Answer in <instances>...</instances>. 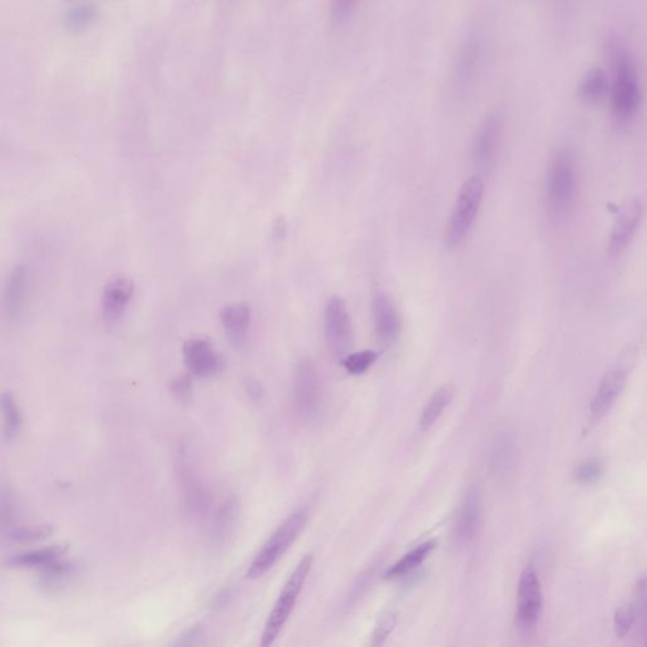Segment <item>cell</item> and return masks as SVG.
Masks as SVG:
<instances>
[{"label":"cell","mask_w":647,"mask_h":647,"mask_svg":"<svg viewBox=\"0 0 647 647\" xmlns=\"http://www.w3.org/2000/svg\"><path fill=\"white\" fill-rule=\"evenodd\" d=\"M646 643H647V640H646Z\"/></svg>","instance_id":"cell-40"},{"label":"cell","mask_w":647,"mask_h":647,"mask_svg":"<svg viewBox=\"0 0 647 647\" xmlns=\"http://www.w3.org/2000/svg\"><path fill=\"white\" fill-rule=\"evenodd\" d=\"M239 517V504L237 498H228L214 517L213 528H211V544L217 549H222L234 535Z\"/></svg>","instance_id":"cell-19"},{"label":"cell","mask_w":647,"mask_h":647,"mask_svg":"<svg viewBox=\"0 0 647 647\" xmlns=\"http://www.w3.org/2000/svg\"><path fill=\"white\" fill-rule=\"evenodd\" d=\"M453 400V389L450 387H440L437 389V392L431 396L430 400L425 405L424 410H422V417H420V428L422 430L431 428L438 419L443 415L444 410L446 409L447 405Z\"/></svg>","instance_id":"cell-24"},{"label":"cell","mask_w":647,"mask_h":647,"mask_svg":"<svg viewBox=\"0 0 647 647\" xmlns=\"http://www.w3.org/2000/svg\"><path fill=\"white\" fill-rule=\"evenodd\" d=\"M489 38L483 24H471L463 36L452 68V87L458 95H468L485 75L489 60Z\"/></svg>","instance_id":"cell-1"},{"label":"cell","mask_w":647,"mask_h":647,"mask_svg":"<svg viewBox=\"0 0 647 647\" xmlns=\"http://www.w3.org/2000/svg\"><path fill=\"white\" fill-rule=\"evenodd\" d=\"M609 83L606 75L601 70L589 72L579 86V94L586 101H598L606 93Z\"/></svg>","instance_id":"cell-27"},{"label":"cell","mask_w":647,"mask_h":647,"mask_svg":"<svg viewBox=\"0 0 647 647\" xmlns=\"http://www.w3.org/2000/svg\"><path fill=\"white\" fill-rule=\"evenodd\" d=\"M485 195V183L482 177L471 176L465 180L456 199L455 211L446 229V241L450 247H456L464 242L471 226L476 222Z\"/></svg>","instance_id":"cell-5"},{"label":"cell","mask_w":647,"mask_h":647,"mask_svg":"<svg viewBox=\"0 0 647 647\" xmlns=\"http://www.w3.org/2000/svg\"><path fill=\"white\" fill-rule=\"evenodd\" d=\"M637 610L634 603H626L616 610L615 618H613V626L617 637L622 639L628 632L631 631L632 626L635 625L637 618Z\"/></svg>","instance_id":"cell-31"},{"label":"cell","mask_w":647,"mask_h":647,"mask_svg":"<svg viewBox=\"0 0 647 647\" xmlns=\"http://www.w3.org/2000/svg\"><path fill=\"white\" fill-rule=\"evenodd\" d=\"M374 328L378 338L385 343L397 340L401 332V320L397 308L389 295L378 292L373 299Z\"/></svg>","instance_id":"cell-16"},{"label":"cell","mask_w":647,"mask_h":647,"mask_svg":"<svg viewBox=\"0 0 647 647\" xmlns=\"http://www.w3.org/2000/svg\"><path fill=\"white\" fill-rule=\"evenodd\" d=\"M38 585L47 591L54 592L65 588L77 578L78 565L72 561H59L51 562L39 569Z\"/></svg>","instance_id":"cell-20"},{"label":"cell","mask_w":647,"mask_h":647,"mask_svg":"<svg viewBox=\"0 0 647 647\" xmlns=\"http://www.w3.org/2000/svg\"><path fill=\"white\" fill-rule=\"evenodd\" d=\"M631 368L632 355L628 352L627 355L618 359V362H616L601 378L597 391H595L594 398H592L586 432L591 431L595 425L600 424L601 420L610 413L613 405L618 400L619 396L625 389L626 383H627Z\"/></svg>","instance_id":"cell-7"},{"label":"cell","mask_w":647,"mask_h":647,"mask_svg":"<svg viewBox=\"0 0 647 647\" xmlns=\"http://www.w3.org/2000/svg\"><path fill=\"white\" fill-rule=\"evenodd\" d=\"M184 359L192 376L209 378L220 373L224 368L223 356L214 349L210 341L192 338L184 344Z\"/></svg>","instance_id":"cell-13"},{"label":"cell","mask_w":647,"mask_h":647,"mask_svg":"<svg viewBox=\"0 0 647 647\" xmlns=\"http://www.w3.org/2000/svg\"><path fill=\"white\" fill-rule=\"evenodd\" d=\"M232 594L231 591H223L220 592V594L217 595L216 600V606L217 607H223L225 606L226 603H228V601L231 600Z\"/></svg>","instance_id":"cell-39"},{"label":"cell","mask_w":647,"mask_h":647,"mask_svg":"<svg viewBox=\"0 0 647 647\" xmlns=\"http://www.w3.org/2000/svg\"><path fill=\"white\" fill-rule=\"evenodd\" d=\"M643 207L640 201H631L617 217L610 237V250L613 255H619L630 246L636 232L639 231L643 220Z\"/></svg>","instance_id":"cell-15"},{"label":"cell","mask_w":647,"mask_h":647,"mask_svg":"<svg viewBox=\"0 0 647 647\" xmlns=\"http://www.w3.org/2000/svg\"><path fill=\"white\" fill-rule=\"evenodd\" d=\"M2 413L4 422V439L12 443L22 430L23 416L11 392L3 393Z\"/></svg>","instance_id":"cell-25"},{"label":"cell","mask_w":647,"mask_h":647,"mask_svg":"<svg viewBox=\"0 0 647 647\" xmlns=\"http://www.w3.org/2000/svg\"><path fill=\"white\" fill-rule=\"evenodd\" d=\"M324 332L332 352L337 356H346L353 343L352 323L346 301L340 296H332L326 302Z\"/></svg>","instance_id":"cell-11"},{"label":"cell","mask_w":647,"mask_h":647,"mask_svg":"<svg viewBox=\"0 0 647 647\" xmlns=\"http://www.w3.org/2000/svg\"><path fill=\"white\" fill-rule=\"evenodd\" d=\"M543 589L534 565H528L522 570L517 586L516 624L525 634H528L539 624L543 610Z\"/></svg>","instance_id":"cell-8"},{"label":"cell","mask_w":647,"mask_h":647,"mask_svg":"<svg viewBox=\"0 0 647 647\" xmlns=\"http://www.w3.org/2000/svg\"><path fill=\"white\" fill-rule=\"evenodd\" d=\"M313 555L308 554L301 559L299 562L298 567L292 571L290 578L287 579L286 585L283 586V591L278 595L276 604L272 609L270 616H268L267 622H266L265 631H263L261 637L262 646H270L277 639L278 635L283 631V626H285L287 619L295 607L296 602H298L299 595L301 594L302 586L308 573H310L311 567H313Z\"/></svg>","instance_id":"cell-4"},{"label":"cell","mask_w":647,"mask_h":647,"mask_svg":"<svg viewBox=\"0 0 647 647\" xmlns=\"http://www.w3.org/2000/svg\"><path fill=\"white\" fill-rule=\"evenodd\" d=\"M135 292L131 278L119 277L111 281L102 293V317L108 325H114L122 319Z\"/></svg>","instance_id":"cell-14"},{"label":"cell","mask_w":647,"mask_h":647,"mask_svg":"<svg viewBox=\"0 0 647 647\" xmlns=\"http://www.w3.org/2000/svg\"><path fill=\"white\" fill-rule=\"evenodd\" d=\"M504 124L497 113L485 118L476 133L471 148V157L480 171L488 174L495 168L500 152Z\"/></svg>","instance_id":"cell-12"},{"label":"cell","mask_w":647,"mask_h":647,"mask_svg":"<svg viewBox=\"0 0 647 647\" xmlns=\"http://www.w3.org/2000/svg\"><path fill=\"white\" fill-rule=\"evenodd\" d=\"M358 0H332V23L335 27L344 26L356 12Z\"/></svg>","instance_id":"cell-34"},{"label":"cell","mask_w":647,"mask_h":647,"mask_svg":"<svg viewBox=\"0 0 647 647\" xmlns=\"http://www.w3.org/2000/svg\"><path fill=\"white\" fill-rule=\"evenodd\" d=\"M16 498L12 494V489L7 486L2 487V500H0V522L3 528L11 530L12 526L16 522Z\"/></svg>","instance_id":"cell-32"},{"label":"cell","mask_w":647,"mask_h":647,"mask_svg":"<svg viewBox=\"0 0 647 647\" xmlns=\"http://www.w3.org/2000/svg\"><path fill=\"white\" fill-rule=\"evenodd\" d=\"M170 391L178 401L187 402L192 398V382L187 376L175 378L170 385Z\"/></svg>","instance_id":"cell-36"},{"label":"cell","mask_w":647,"mask_h":647,"mask_svg":"<svg viewBox=\"0 0 647 647\" xmlns=\"http://www.w3.org/2000/svg\"><path fill=\"white\" fill-rule=\"evenodd\" d=\"M308 513L307 510H299L291 516L287 517L280 528L274 531L270 540L263 545L257 554L255 561L248 569V578L257 579L270 571L277 561L286 554L296 539L300 536L302 530L307 524Z\"/></svg>","instance_id":"cell-3"},{"label":"cell","mask_w":647,"mask_h":647,"mask_svg":"<svg viewBox=\"0 0 647 647\" xmlns=\"http://www.w3.org/2000/svg\"><path fill=\"white\" fill-rule=\"evenodd\" d=\"M435 547H437V540L425 541L422 545L416 546L415 549L407 553L401 561L396 562L393 567L386 571L385 578H400V577L406 576V574L415 570L434 552Z\"/></svg>","instance_id":"cell-23"},{"label":"cell","mask_w":647,"mask_h":647,"mask_svg":"<svg viewBox=\"0 0 647 647\" xmlns=\"http://www.w3.org/2000/svg\"><path fill=\"white\" fill-rule=\"evenodd\" d=\"M293 406L304 422H313L323 413V393L314 363L302 358L293 372Z\"/></svg>","instance_id":"cell-6"},{"label":"cell","mask_w":647,"mask_h":647,"mask_svg":"<svg viewBox=\"0 0 647 647\" xmlns=\"http://www.w3.org/2000/svg\"><path fill=\"white\" fill-rule=\"evenodd\" d=\"M632 603L636 607L637 615H647V577H643L637 582L636 589H635V601Z\"/></svg>","instance_id":"cell-37"},{"label":"cell","mask_w":647,"mask_h":647,"mask_svg":"<svg viewBox=\"0 0 647 647\" xmlns=\"http://www.w3.org/2000/svg\"><path fill=\"white\" fill-rule=\"evenodd\" d=\"M27 280H29V268L24 263H18L9 272L4 286L5 314L11 319L20 315L26 300Z\"/></svg>","instance_id":"cell-18"},{"label":"cell","mask_w":647,"mask_h":647,"mask_svg":"<svg viewBox=\"0 0 647 647\" xmlns=\"http://www.w3.org/2000/svg\"><path fill=\"white\" fill-rule=\"evenodd\" d=\"M576 160L569 150L558 151L547 166L545 176V204L553 217H561L569 213L576 201Z\"/></svg>","instance_id":"cell-2"},{"label":"cell","mask_w":647,"mask_h":647,"mask_svg":"<svg viewBox=\"0 0 647 647\" xmlns=\"http://www.w3.org/2000/svg\"><path fill=\"white\" fill-rule=\"evenodd\" d=\"M604 467L600 459H586L576 467L577 480L583 485H594L603 477Z\"/></svg>","instance_id":"cell-30"},{"label":"cell","mask_w":647,"mask_h":647,"mask_svg":"<svg viewBox=\"0 0 647 647\" xmlns=\"http://www.w3.org/2000/svg\"><path fill=\"white\" fill-rule=\"evenodd\" d=\"M66 550L68 549L63 545L44 547V549L13 555L8 559L7 564L12 568H37V569H41V568L46 567L51 562L62 559Z\"/></svg>","instance_id":"cell-22"},{"label":"cell","mask_w":647,"mask_h":647,"mask_svg":"<svg viewBox=\"0 0 647 647\" xmlns=\"http://www.w3.org/2000/svg\"><path fill=\"white\" fill-rule=\"evenodd\" d=\"M396 625H397V616L395 613L387 612L381 616L372 635V646L383 645L395 630Z\"/></svg>","instance_id":"cell-33"},{"label":"cell","mask_w":647,"mask_h":647,"mask_svg":"<svg viewBox=\"0 0 647 647\" xmlns=\"http://www.w3.org/2000/svg\"><path fill=\"white\" fill-rule=\"evenodd\" d=\"M205 637V628L202 625H193L180 635L175 646H195L201 645Z\"/></svg>","instance_id":"cell-35"},{"label":"cell","mask_w":647,"mask_h":647,"mask_svg":"<svg viewBox=\"0 0 647 647\" xmlns=\"http://www.w3.org/2000/svg\"><path fill=\"white\" fill-rule=\"evenodd\" d=\"M98 18V9L92 4H78L66 12L63 22L71 32L80 33L89 29Z\"/></svg>","instance_id":"cell-26"},{"label":"cell","mask_w":647,"mask_h":647,"mask_svg":"<svg viewBox=\"0 0 647 647\" xmlns=\"http://www.w3.org/2000/svg\"><path fill=\"white\" fill-rule=\"evenodd\" d=\"M244 387H246L248 396L252 398V401H262L265 391H263V387L258 381L255 380V378H247L246 382H244Z\"/></svg>","instance_id":"cell-38"},{"label":"cell","mask_w":647,"mask_h":647,"mask_svg":"<svg viewBox=\"0 0 647 647\" xmlns=\"http://www.w3.org/2000/svg\"><path fill=\"white\" fill-rule=\"evenodd\" d=\"M377 359L378 355L373 350H362V352L352 353V355L344 356L341 365L346 368L348 373L358 376V374H363L370 370Z\"/></svg>","instance_id":"cell-29"},{"label":"cell","mask_w":647,"mask_h":647,"mask_svg":"<svg viewBox=\"0 0 647 647\" xmlns=\"http://www.w3.org/2000/svg\"><path fill=\"white\" fill-rule=\"evenodd\" d=\"M176 473L181 500L186 513L202 516L207 513L210 497L195 468L192 467L185 446H180L176 455Z\"/></svg>","instance_id":"cell-9"},{"label":"cell","mask_w":647,"mask_h":647,"mask_svg":"<svg viewBox=\"0 0 647 647\" xmlns=\"http://www.w3.org/2000/svg\"><path fill=\"white\" fill-rule=\"evenodd\" d=\"M641 102V89L636 68L630 57L622 54L616 60V77L612 86V107L617 116L630 118Z\"/></svg>","instance_id":"cell-10"},{"label":"cell","mask_w":647,"mask_h":647,"mask_svg":"<svg viewBox=\"0 0 647 647\" xmlns=\"http://www.w3.org/2000/svg\"><path fill=\"white\" fill-rule=\"evenodd\" d=\"M480 522V494L473 487L463 498L461 511L456 517L455 539L459 544H468L476 537Z\"/></svg>","instance_id":"cell-17"},{"label":"cell","mask_w":647,"mask_h":647,"mask_svg":"<svg viewBox=\"0 0 647 647\" xmlns=\"http://www.w3.org/2000/svg\"><path fill=\"white\" fill-rule=\"evenodd\" d=\"M54 532L53 526L42 525L33 528H14L7 532V539L12 543L29 544L48 539Z\"/></svg>","instance_id":"cell-28"},{"label":"cell","mask_w":647,"mask_h":647,"mask_svg":"<svg viewBox=\"0 0 647 647\" xmlns=\"http://www.w3.org/2000/svg\"><path fill=\"white\" fill-rule=\"evenodd\" d=\"M229 340L234 344L241 343L246 337L250 325V308L246 304L226 305L219 314Z\"/></svg>","instance_id":"cell-21"}]
</instances>
